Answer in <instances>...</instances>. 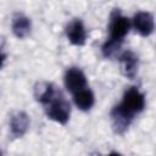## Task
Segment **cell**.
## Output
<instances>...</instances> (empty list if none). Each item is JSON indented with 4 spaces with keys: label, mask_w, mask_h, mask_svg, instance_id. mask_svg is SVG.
<instances>
[{
    "label": "cell",
    "mask_w": 156,
    "mask_h": 156,
    "mask_svg": "<svg viewBox=\"0 0 156 156\" xmlns=\"http://www.w3.org/2000/svg\"><path fill=\"white\" fill-rule=\"evenodd\" d=\"M73 101L79 110L90 111L95 104V96L94 93L88 87H85L73 94Z\"/></svg>",
    "instance_id": "obj_12"
},
{
    "label": "cell",
    "mask_w": 156,
    "mask_h": 156,
    "mask_svg": "<svg viewBox=\"0 0 156 156\" xmlns=\"http://www.w3.org/2000/svg\"><path fill=\"white\" fill-rule=\"evenodd\" d=\"M60 93H61V90L57 89L56 85H54L52 83H49V82H40L34 88V96H35L37 101H39L44 106L46 104H49Z\"/></svg>",
    "instance_id": "obj_10"
},
{
    "label": "cell",
    "mask_w": 156,
    "mask_h": 156,
    "mask_svg": "<svg viewBox=\"0 0 156 156\" xmlns=\"http://www.w3.org/2000/svg\"><path fill=\"white\" fill-rule=\"evenodd\" d=\"M30 124L29 116L23 111H16L10 117V132L12 136L21 138L23 136Z\"/></svg>",
    "instance_id": "obj_7"
},
{
    "label": "cell",
    "mask_w": 156,
    "mask_h": 156,
    "mask_svg": "<svg viewBox=\"0 0 156 156\" xmlns=\"http://www.w3.org/2000/svg\"><path fill=\"white\" fill-rule=\"evenodd\" d=\"M118 58L121 62V68H122L123 74L129 79L135 78V76L138 73V68H139L138 55L130 50H127V51H123L122 54H119Z\"/></svg>",
    "instance_id": "obj_9"
},
{
    "label": "cell",
    "mask_w": 156,
    "mask_h": 156,
    "mask_svg": "<svg viewBox=\"0 0 156 156\" xmlns=\"http://www.w3.org/2000/svg\"><path fill=\"white\" fill-rule=\"evenodd\" d=\"M111 121L113 130L118 134H123L133 123L134 116L126 111L119 105H116L111 111Z\"/></svg>",
    "instance_id": "obj_4"
},
{
    "label": "cell",
    "mask_w": 156,
    "mask_h": 156,
    "mask_svg": "<svg viewBox=\"0 0 156 156\" xmlns=\"http://www.w3.org/2000/svg\"><path fill=\"white\" fill-rule=\"evenodd\" d=\"M5 60H6V56H5V54L0 50V68L4 66V63H5Z\"/></svg>",
    "instance_id": "obj_13"
},
{
    "label": "cell",
    "mask_w": 156,
    "mask_h": 156,
    "mask_svg": "<svg viewBox=\"0 0 156 156\" xmlns=\"http://www.w3.org/2000/svg\"><path fill=\"white\" fill-rule=\"evenodd\" d=\"M118 105L123 107L126 111H128L129 113H132L133 116H135L144 111L145 96L136 87H130L124 91L122 101Z\"/></svg>",
    "instance_id": "obj_3"
},
{
    "label": "cell",
    "mask_w": 156,
    "mask_h": 156,
    "mask_svg": "<svg viewBox=\"0 0 156 156\" xmlns=\"http://www.w3.org/2000/svg\"><path fill=\"white\" fill-rule=\"evenodd\" d=\"M11 28L13 34L18 38V39H23L26 38L32 29V23L30 20L23 15V13H16L12 18V23H11Z\"/></svg>",
    "instance_id": "obj_11"
},
{
    "label": "cell",
    "mask_w": 156,
    "mask_h": 156,
    "mask_svg": "<svg viewBox=\"0 0 156 156\" xmlns=\"http://www.w3.org/2000/svg\"><path fill=\"white\" fill-rule=\"evenodd\" d=\"M66 35L71 44L77 45V46L84 45L87 40V30H85L83 22L78 18L69 22L66 28Z\"/></svg>",
    "instance_id": "obj_8"
},
{
    "label": "cell",
    "mask_w": 156,
    "mask_h": 156,
    "mask_svg": "<svg viewBox=\"0 0 156 156\" xmlns=\"http://www.w3.org/2000/svg\"><path fill=\"white\" fill-rule=\"evenodd\" d=\"M63 82H65L66 89L72 94L87 87V77L83 73V71L79 69L78 67L68 68L65 73Z\"/></svg>",
    "instance_id": "obj_6"
},
{
    "label": "cell",
    "mask_w": 156,
    "mask_h": 156,
    "mask_svg": "<svg viewBox=\"0 0 156 156\" xmlns=\"http://www.w3.org/2000/svg\"><path fill=\"white\" fill-rule=\"evenodd\" d=\"M132 26L135 29V32L138 34H140L141 37H149L152 34V32L155 29L154 16L146 11L136 12L133 17Z\"/></svg>",
    "instance_id": "obj_5"
},
{
    "label": "cell",
    "mask_w": 156,
    "mask_h": 156,
    "mask_svg": "<svg viewBox=\"0 0 156 156\" xmlns=\"http://www.w3.org/2000/svg\"><path fill=\"white\" fill-rule=\"evenodd\" d=\"M132 23L128 17L123 16L119 10H113L110 16L108 23V38L106 40L107 44H111L115 48H121L126 35L129 33Z\"/></svg>",
    "instance_id": "obj_1"
},
{
    "label": "cell",
    "mask_w": 156,
    "mask_h": 156,
    "mask_svg": "<svg viewBox=\"0 0 156 156\" xmlns=\"http://www.w3.org/2000/svg\"><path fill=\"white\" fill-rule=\"evenodd\" d=\"M45 112L48 118L60 124H66L71 116V105L65 99L63 94L60 93L49 104L45 105Z\"/></svg>",
    "instance_id": "obj_2"
}]
</instances>
